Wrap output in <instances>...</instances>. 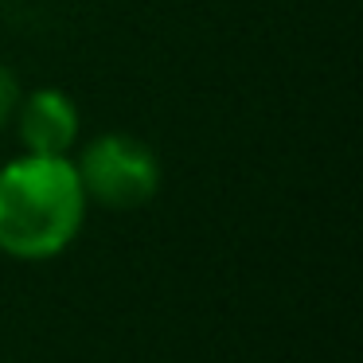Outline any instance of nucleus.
Returning <instances> with one entry per match:
<instances>
[{
	"label": "nucleus",
	"instance_id": "f257e3e1",
	"mask_svg": "<svg viewBox=\"0 0 363 363\" xmlns=\"http://www.w3.org/2000/svg\"><path fill=\"white\" fill-rule=\"evenodd\" d=\"M86 196L71 157H24L0 168V254L16 262L59 258L86 223Z\"/></svg>",
	"mask_w": 363,
	"mask_h": 363
},
{
	"label": "nucleus",
	"instance_id": "f03ea898",
	"mask_svg": "<svg viewBox=\"0 0 363 363\" xmlns=\"http://www.w3.org/2000/svg\"><path fill=\"white\" fill-rule=\"evenodd\" d=\"M86 203L106 211H137L160 191V160L133 133H98L71 157Z\"/></svg>",
	"mask_w": 363,
	"mask_h": 363
},
{
	"label": "nucleus",
	"instance_id": "7ed1b4c3",
	"mask_svg": "<svg viewBox=\"0 0 363 363\" xmlns=\"http://www.w3.org/2000/svg\"><path fill=\"white\" fill-rule=\"evenodd\" d=\"M12 125H16L24 152L32 157H71L82 133V113L67 90L40 86L20 94Z\"/></svg>",
	"mask_w": 363,
	"mask_h": 363
},
{
	"label": "nucleus",
	"instance_id": "20e7f679",
	"mask_svg": "<svg viewBox=\"0 0 363 363\" xmlns=\"http://www.w3.org/2000/svg\"><path fill=\"white\" fill-rule=\"evenodd\" d=\"M20 94H24V90H20L16 74L0 63V129L12 125V113H16V106H20Z\"/></svg>",
	"mask_w": 363,
	"mask_h": 363
}]
</instances>
